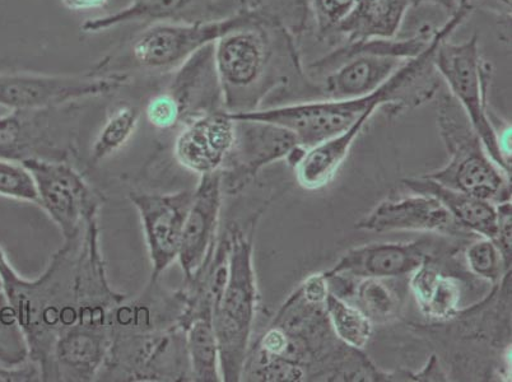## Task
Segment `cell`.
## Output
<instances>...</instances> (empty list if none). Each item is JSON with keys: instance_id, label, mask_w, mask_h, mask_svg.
Returning <instances> with one entry per match:
<instances>
[{"instance_id": "cell-1", "label": "cell", "mask_w": 512, "mask_h": 382, "mask_svg": "<svg viewBox=\"0 0 512 382\" xmlns=\"http://www.w3.org/2000/svg\"><path fill=\"white\" fill-rule=\"evenodd\" d=\"M0 291L6 296L29 347V358L48 368L60 334L79 321L109 314L127 300L107 279L100 245L99 217L81 234L64 240L43 274L22 277L0 246Z\"/></svg>"}, {"instance_id": "cell-2", "label": "cell", "mask_w": 512, "mask_h": 382, "mask_svg": "<svg viewBox=\"0 0 512 382\" xmlns=\"http://www.w3.org/2000/svg\"><path fill=\"white\" fill-rule=\"evenodd\" d=\"M464 18L459 13L436 29L434 39L418 57L408 60L383 86L370 95L347 100H309L268 107L250 113L230 114L235 120H254L281 125L296 135L302 147L311 148L351 128L362 116L383 109L398 116L434 100L441 78L434 64L436 46L449 39Z\"/></svg>"}, {"instance_id": "cell-3", "label": "cell", "mask_w": 512, "mask_h": 382, "mask_svg": "<svg viewBox=\"0 0 512 382\" xmlns=\"http://www.w3.org/2000/svg\"><path fill=\"white\" fill-rule=\"evenodd\" d=\"M213 59L227 113L262 109L267 97L292 86L320 99L302 65L296 36L274 18L248 12L239 26L214 43Z\"/></svg>"}, {"instance_id": "cell-4", "label": "cell", "mask_w": 512, "mask_h": 382, "mask_svg": "<svg viewBox=\"0 0 512 382\" xmlns=\"http://www.w3.org/2000/svg\"><path fill=\"white\" fill-rule=\"evenodd\" d=\"M262 212L249 222L226 228L228 273L212 310L222 381H241L258 311L260 295L254 265V234Z\"/></svg>"}, {"instance_id": "cell-5", "label": "cell", "mask_w": 512, "mask_h": 382, "mask_svg": "<svg viewBox=\"0 0 512 382\" xmlns=\"http://www.w3.org/2000/svg\"><path fill=\"white\" fill-rule=\"evenodd\" d=\"M436 29L422 26L408 39H375L343 43L307 65L306 74L319 90V100H347L379 90L404 64L418 57Z\"/></svg>"}, {"instance_id": "cell-6", "label": "cell", "mask_w": 512, "mask_h": 382, "mask_svg": "<svg viewBox=\"0 0 512 382\" xmlns=\"http://www.w3.org/2000/svg\"><path fill=\"white\" fill-rule=\"evenodd\" d=\"M436 120L449 161L423 176L493 204L510 202L511 176L492 161L463 107L450 93L440 96Z\"/></svg>"}, {"instance_id": "cell-7", "label": "cell", "mask_w": 512, "mask_h": 382, "mask_svg": "<svg viewBox=\"0 0 512 382\" xmlns=\"http://www.w3.org/2000/svg\"><path fill=\"white\" fill-rule=\"evenodd\" d=\"M449 39L436 46V71L448 85L450 95L463 107L492 161L511 176V160L501 147V133L493 125L488 109L492 64L482 58L477 34L460 44L451 43Z\"/></svg>"}, {"instance_id": "cell-8", "label": "cell", "mask_w": 512, "mask_h": 382, "mask_svg": "<svg viewBox=\"0 0 512 382\" xmlns=\"http://www.w3.org/2000/svg\"><path fill=\"white\" fill-rule=\"evenodd\" d=\"M246 15L248 12L212 21L152 23L129 41L128 62L142 72H175L198 51L239 26Z\"/></svg>"}, {"instance_id": "cell-9", "label": "cell", "mask_w": 512, "mask_h": 382, "mask_svg": "<svg viewBox=\"0 0 512 382\" xmlns=\"http://www.w3.org/2000/svg\"><path fill=\"white\" fill-rule=\"evenodd\" d=\"M127 73L45 74L0 72V106L45 109L113 95L128 85Z\"/></svg>"}, {"instance_id": "cell-10", "label": "cell", "mask_w": 512, "mask_h": 382, "mask_svg": "<svg viewBox=\"0 0 512 382\" xmlns=\"http://www.w3.org/2000/svg\"><path fill=\"white\" fill-rule=\"evenodd\" d=\"M78 105L9 110L0 116V158L16 163L31 158L64 161L76 135Z\"/></svg>"}, {"instance_id": "cell-11", "label": "cell", "mask_w": 512, "mask_h": 382, "mask_svg": "<svg viewBox=\"0 0 512 382\" xmlns=\"http://www.w3.org/2000/svg\"><path fill=\"white\" fill-rule=\"evenodd\" d=\"M22 165L34 179L37 206L57 225L63 240L78 236L91 218L99 217L104 200L68 162L31 158Z\"/></svg>"}, {"instance_id": "cell-12", "label": "cell", "mask_w": 512, "mask_h": 382, "mask_svg": "<svg viewBox=\"0 0 512 382\" xmlns=\"http://www.w3.org/2000/svg\"><path fill=\"white\" fill-rule=\"evenodd\" d=\"M235 123L234 148L221 169L223 193L230 195L240 194L265 167L286 160L301 146L296 135L281 125L254 120Z\"/></svg>"}, {"instance_id": "cell-13", "label": "cell", "mask_w": 512, "mask_h": 382, "mask_svg": "<svg viewBox=\"0 0 512 382\" xmlns=\"http://www.w3.org/2000/svg\"><path fill=\"white\" fill-rule=\"evenodd\" d=\"M192 198L193 190L170 194L133 191L129 194L130 203L141 218L144 240L150 256V283L160 282L162 274L178 260Z\"/></svg>"}, {"instance_id": "cell-14", "label": "cell", "mask_w": 512, "mask_h": 382, "mask_svg": "<svg viewBox=\"0 0 512 382\" xmlns=\"http://www.w3.org/2000/svg\"><path fill=\"white\" fill-rule=\"evenodd\" d=\"M431 237L406 242H379L346 251L327 274L352 278L392 279L411 276L423 264L436 262L440 249Z\"/></svg>"}, {"instance_id": "cell-15", "label": "cell", "mask_w": 512, "mask_h": 382, "mask_svg": "<svg viewBox=\"0 0 512 382\" xmlns=\"http://www.w3.org/2000/svg\"><path fill=\"white\" fill-rule=\"evenodd\" d=\"M412 193V191H411ZM357 230L367 232H420L441 237H467L469 232L456 225L444 206L431 195L412 193L389 198L377 204L356 223Z\"/></svg>"}, {"instance_id": "cell-16", "label": "cell", "mask_w": 512, "mask_h": 382, "mask_svg": "<svg viewBox=\"0 0 512 382\" xmlns=\"http://www.w3.org/2000/svg\"><path fill=\"white\" fill-rule=\"evenodd\" d=\"M236 123L226 110L193 116L174 143L176 161L199 176L221 171L234 148Z\"/></svg>"}, {"instance_id": "cell-17", "label": "cell", "mask_w": 512, "mask_h": 382, "mask_svg": "<svg viewBox=\"0 0 512 382\" xmlns=\"http://www.w3.org/2000/svg\"><path fill=\"white\" fill-rule=\"evenodd\" d=\"M111 347V324L77 323L59 335L43 381L90 382L101 374Z\"/></svg>"}, {"instance_id": "cell-18", "label": "cell", "mask_w": 512, "mask_h": 382, "mask_svg": "<svg viewBox=\"0 0 512 382\" xmlns=\"http://www.w3.org/2000/svg\"><path fill=\"white\" fill-rule=\"evenodd\" d=\"M223 194L221 171L200 176L193 190L178 255L184 282L197 274L220 236Z\"/></svg>"}, {"instance_id": "cell-19", "label": "cell", "mask_w": 512, "mask_h": 382, "mask_svg": "<svg viewBox=\"0 0 512 382\" xmlns=\"http://www.w3.org/2000/svg\"><path fill=\"white\" fill-rule=\"evenodd\" d=\"M220 0H129L128 6L83 22L85 34H101L130 23L202 22L220 20Z\"/></svg>"}, {"instance_id": "cell-20", "label": "cell", "mask_w": 512, "mask_h": 382, "mask_svg": "<svg viewBox=\"0 0 512 382\" xmlns=\"http://www.w3.org/2000/svg\"><path fill=\"white\" fill-rule=\"evenodd\" d=\"M213 45L198 51L171 73L172 79L166 90L183 107L185 121L193 116L223 109L220 82L214 68Z\"/></svg>"}, {"instance_id": "cell-21", "label": "cell", "mask_w": 512, "mask_h": 382, "mask_svg": "<svg viewBox=\"0 0 512 382\" xmlns=\"http://www.w3.org/2000/svg\"><path fill=\"white\" fill-rule=\"evenodd\" d=\"M412 193L431 195L444 206L456 225L469 234L492 240L496 235L497 207L490 200L448 188L426 176L403 180Z\"/></svg>"}, {"instance_id": "cell-22", "label": "cell", "mask_w": 512, "mask_h": 382, "mask_svg": "<svg viewBox=\"0 0 512 382\" xmlns=\"http://www.w3.org/2000/svg\"><path fill=\"white\" fill-rule=\"evenodd\" d=\"M411 7L412 0H356L333 37L342 39L343 43L393 39Z\"/></svg>"}, {"instance_id": "cell-23", "label": "cell", "mask_w": 512, "mask_h": 382, "mask_svg": "<svg viewBox=\"0 0 512 382\" xmlns=\"http://www.w3.org/2000/svg\"><path fill=\"white\" fill-rule=\"evenodd\" d=\"M372 115L362 116L351 128L327 141L306 148L304 156L293 167L297 183L305 190H319L332 181L347 160L353 144L360 137Z\"/></svg>"}, {"instance_id": "cell-24", "label": "cell", "mask_w": 512, "mask_h": 382, "mask_svg": "<svg viewBox=\"0 0 512 382\" xmlns=\"http://www.w3.org/2000/svg\"><path fill=\"white\" fill-rule=\"evenodd\" d=\"M409 290L425 318L446 323L462 314V288L458 279L435 262L423 264L411 274Z\"/></svg>"}, {"instance_id": "cell-25", "label": "cell", "mask_w": 512, "mask_h": 382, "mask_svg": "<svg viewBox=\"0 0 512 382\" xmlns=\"http://www.w3.org/2000/svg\"><path fill=\"white\" fill-rule=\"evenodd\" d=\"M324 274L329 292L358 307L372 323L386 324L397 318L399 298L384 279Z\"/></svg>"}, {"instance_id": "cell-26", "label": "cell", "mask_w": 512, "mask_h": 382, "mask_svg": "<svg viewBox=\"0 0 512 382\" xmlns=\"http://www.w3.org/2000/svg\"><path fill=\"white\" fill-rule=\"evenodd\" d=\"M190 376L195 382H221L220 351L212 315L198 316L185 325Z\"/></svg>"}, {"instance_id": "cell-27", "label": "cell", "mask_w": 512, "mask_h": 382, "mask_svg": "<svg viewBox=\"0 0 512 382\" xmlns=\"http://www.w3.org/2000/svg\"><path fill=\"white\" fill-rule=\"evenodd\" d=\"M330 326L346 346L365 351L374 333V323L351 302L329 292L325 300Z\"/></svg>"}, {"instance_id": "cell-28", "label": "cell", "mask_w": 512, "mask_h": 382, "mask_svg": "<svg viewBox=\"0 0 512 382\" xmlns=\"http://www.w3.org/2000/svg\"><path fill=\"white\" fill-rule=\"evenodd\" d=\"M141 116L142 111L136 105L125 104L115 109L92 144L91 163L96 165L119 152L136 133Z\"/></svg>"}, {"instance_id": "cell-29", "label": "cell", "mask_w": 512, "mask_h": 382, "mask_svg": "<svg viewBox=\"0 0 512 382\" xmlns=\"http://www.w3.org/2000/svg\"><path fill=\"white\" fill-rule=\"evenodd\" d=\"M464 258L470 273L492 286H496L511 272L495 242L486 237H478L476 241L470 242L465 249Z\"/></svg>"}, {"instance_id": "cell-30", "label": "cell", "mask_w": 512, "mask_h": 382, "mask_svg": "<svg viewBox=\"0 0 512 382\" xmlns=\"http://www.w3.org/2000/svg\"><path fill=\"white\" fill-rule=\"evenodd\" d=\"M29 360V347L6 296L0 291V365H18Z\"/></svg>"}, {"instance_id": "cell-31", "label": "cell", "mask_w": 512, "mask_h": 382, "mask_svg": "<svg viewBox=\"0 0 512 382\" xmlns=\"http://www.w3.org/2000/svg\"><path fill=\"white\" fill-rule=\"evenodd\" d=\"M0 197L37 204L34 179L22 163L0 158Z\"/></svg>"}, {"instance_id": "cell-32", "label": "cell", "mask_w": 512, "mask_h": 382, "mask_svg": "<svg viewBox=\"0 0 512 382\" xmlns=\"http://www.w3.org/2000/svg\"><path fill=\"white\" fill-rule=\"evenodd\" d=\"M355 2L356 0H310V15L314 18L318 39H333L335 30L352 11Z\"/></svg>"}, {"instance_id": "cell-33", "label": "cell", "mask_w": 512, "mask_h": 382, "mask_svg": "<svg viewBox=\"0 0 512 382\" xmlns=\"http://www.w3.org/2000/svg\"><path fill=\"white\" fill-rule=\"evenodd\" d=\"M148 123L158 130H170L183 125L185 114L179 101L167 90L157 92L144 107Z\"/></svg>"}, {"instance_id": "cell-34", "label": "cell", "mask_w": 512, "mask_h": 382, "mask_svg": "<svg viewBox=\"0 0 512 382\" xmlns=\"http://www.w3.org/2000/svg\"><path fill=\"white\" fill-rule=\"evenodd\" d=\"M497 207V228L496 235L492 241L495 242L498 250L504 258L506 267L511 269L512 245H511V200L496 204Z\"/></svg>"}, {"instance_id": "cell-35", "label": "cell", "mask_w": 512, "mask_h": 382, "mask_svg": "<svg viewBox=\"0 0 512 382\" xmlns=\"http://www.w3.org/2000/svg\"><path fill=\"white\" fill-rule=\"evenodd\" d=\"M43 372L36 362L29 360L18 365H0V382H40Z\"/></svg>"}, {"instance_id": "cell-36", "label": "cell", "mask_w": 512, "mask_h": 382, "mask_svg": "<svg viewBox=\"0 0 512 382\" xmlns=\"http://www.w3.org/2000/svg\"><path fill=\"white\" fill-rule=\"evenodd\" d=\"M484 7L496 12L498 16L511 18V0H481Z\"/></svg>"}, {"instance_id": "cell-37", "label": "cell", "mask_w": 512, "mask_h": 382, "mask_svg": "<svg viewBox=\"0 0 512 382\" xmlns=\"http://www.w3.org/2000/svg\"><path fill=\"white\" fill-rule=\"evenodd\" d=\"M425 4L440 7L449 15H453L459 6V0H412L413 7H421L425 6Z\"/></svg>"}]
</instances>
